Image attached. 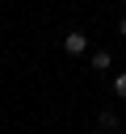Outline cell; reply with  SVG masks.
<instances>
[{
    "instance_id": "cell-1",
    "label": "cell",
    "mask_w": 126,
    "mask_h": 134,
    "mask_svg": "<svg viewBox=\"0 0 126 134\" xmlns=\"http://www.w3.org/2000/svg\"><path fill=\"white\" fill-rule=\"evenodd\" d=\"M84 46H88V34H80V29H71V34L63 38V50H67V54H84Z\"/></svg>"
},
{
    "instance_id": "cell-2",
    "label": "cell",
    "mask_w": 126,
    "mask_h": 134,
    "mask_svg": "<svg viewBox=\"0 0 126 134\" xmlns=\"http://www.w3.org/2000/svg\"><path fill=\"white\" fill-rule=\"evenodd\" d=\"M88 67H92V71H109V50H97V54L88 59Z\"/></svg>"
},
{
    "instance_id": "cell-3",
    "label": "cell",
    "mask_w": 126,
    "mask_h": 134,
    "mask_svg": "<svg viewBox=\"0 0 126 134\" xmlns=\"http://www.w3.org/2000/svg\"><path fill=\"white\" fill-rule=\"evenodd\" d=\"M97 126H101V130H113V126H118V113H109V109H105V113L97 117Z\"/></svg>"
},
{
    "instance_id": "cell-4",
    "label": "cell",
    "mask_w": 126,
    "mask_h": 134,
    "mask_svg": "<svg viewBox=\"0 0 126 134\" xmlns=\"http://www.w3.org/2000/svg\"><path fill=\"white\" fill-rule=\"evenodd\" d=\"M113 96H122V100H126V71H122V75L113 80Z\"/></svg>"
},
{
    "instance_id": "cell-5",
    "label": "cell",
    "mask_w": 126,
    "mask_h": 134,
    "mask_svg": "<svg viewBox=\"0 0 126 134\" xmlns=\"http://www.w3.org/2000/svg\"><path fill=\"white\" fill-rule=\"evenodd\" d=\"M118 34H122V38H126V17H122V25H118Z\"/></svg>"
},
{
    "instance_id": "cell-6",
    "label": "cell",
    "mask_w": 126,
    "mask_h": 134,
    "mask_svg": "<svg viewBox=\"0 0 126 134\" xmlns=\"http://www.w3.org/2000/svg\"><path fill=\"white\" fill-rule=\"evenodd\" d=\"M118 4H126V0H118Z\"/></svg>"
},
{
    "instance_id": "cell-7",
    "label": "cell",
    "mask_w": 126,
    "mask_h": 134,
    "mask_svg": "<svg viewBox=\"0 0 126 134\" xmlns=\"http://www.w3.org/2000/svg\"><path fill=\"white\" fill-rule=\"evenodd\" d=\"M0 4H4V0H0Z\"/></svg>"
}]
</instances>
